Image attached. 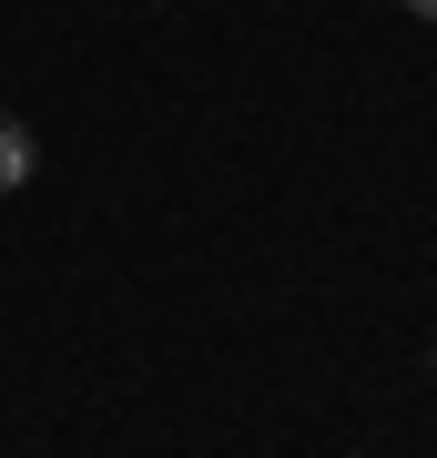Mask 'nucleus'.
Listing matches in <instances>:
<instances>
[{
	"label": "nucleus",
	"instance_id": "f257e3e1",
	"mask_svg": "<svg viewBox=\"0 0 437 458\" xmlns=\"http://www.w3.org/2000/svg\"><path fill=\"white\" fill-rule=\"evenodd\" d=\"M31 164H41V153H31V123L0 113V194H21V183H31Z\"/></svg>",
	"mask_w": 437,
	"mask_h": 458
},
{
	"label": "nucleus",
	"instance_id": "f03ea898",
	"mask_svg": "<svg viewBox=\"0 0 437 458\" xmlns=\"http://www.w3.org/2000/svg\"><path fill=\"white\" fill-rule=\"evenodd\" d=\"M397 11H417V21H437V0H397Z\"/></svg>",
	"mask_w": 437,
	"mask_h": 458
},
{
	"label": "nucleus",
	"instance_id": "7ed1b4c3",
	"mask_svg": "<svg viewBox=\"0 0 437 458\" xmlns=\"http://www.w3.org/2000/svg\"><path fill=\"white\" fill-rule=\"evenodd\" d=\"M427 377H437V346H427Z\"/></svg>",
	"mask_w": 437,
	"mask_h": 458
}]
</instances>
